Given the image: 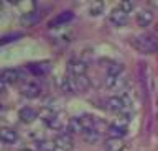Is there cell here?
<instances>
[{
  "label": "cell",
  "mask_w": 158,
  "mask_h": 151,
  "mask_svg": "<svg viewBox=\"0 0 158 151\" xmlns=\"http://www.w3.org/2000/svg\"><path fill=\"white\" fill-rule=\"evenodd\" d=\"M132 46L137 51L143 53V54H150V53H156L158 51V38L148 33L138 35L132 40Z\"/></svg>",
  "instance_id": "6da1fadb"
},
{
  "label": "cell",
  "mask_w": 158,
  "mask_h": 151,
  "mask_svg": "<svg viewBox=\"0 0 158 151\" xmlns=\"http://www.w3.org/2000/svg\"><path fill=\"white\" fill-rule=\"evenodd\" d=\"M69 84H71L73 94H82L91 87V81L87 76H69Z\"/></svg>",
  "instance_id": "7a4b0ae2"
},
{
  "label": "cell",
  "mask_w": 158,
  "mask_h": 151,
  "mask_svg": "<svg viewBox=\"0 0 158 151\" xmlns=\"http://www.w3.org/2000/svg\"><path fill=\"white\" fill-rule=\"evenodd\" d=\"M23 77L22 71L20 69H13V67H7V69L2 71L0 74V84H2V90L5 89L7 84H13V82H18Z\"/></svg>",
  "instance_id": "3957f363"
},
{
  "label": "cell",
  "mask_w": 158,
  "mask_h": 151,
  "mask_svg": "<svg viewBox=\"0 0 158 151\" xmlns=\"http://www.w3.org/2000/svg\"><path fill=\"white\" fill-rule=\"evenodd\" d=\"M106 105L107 109L110 112H117L118 115L123 113V112H128V107L125 105V102H123L122 95H114V97H109L106 100Z\"/></svg>",
  "instance_id": "277c9868"
},
{
  "label": "cell",
  "mask_w": 158,
  "mask_h": 151,
  "mask_svg": "<svg viewBox=\"0 0 158 151\" xmlns=\"http://www.w3.org/2000/svg\"><path fill=\"white\" fill-rule=\"evenodd\" d=\"M41 90H43V87H41V84H38V82H25V84H22V87H20V94L23 97H28V99L38 97L41 94Z\"/></svg>",
  "instance_id": "5b68a950"
},
{
  "label": "cell",
  "mask_w": 158,
  "mask_h": 151,
  "mask_svg": "<svg viewBox=\"0 0 158 151\" xmlns=\"http://www.w3.org/2000/svg\"><path fill=\"white\" fill-rule=\"evenodd\" d=\"M109 22L114 26H125L128 23V13L122 12L120 8H114L110 12V15H109Z\"/></svg>",
  "instance_id": "8992f818"
},
{
  "label": "cell",
  "mask_w": 158,
  "mask_h": 151,
  "mask_svg": "<svg viewBox=\"0 0 158 151\" xmlns=\"http://www.w3.org/2000/svg\"><path fill=\"white\" fill-rule=\"evenodd\" d=\"M68 71L71 76H86V71H87V64L84 62L82 59H74V61H69L68 64Z\"/></svg>",
  "instance_id": "52a82bcc"
},
{
  "label": "cell",
  "mask_w": 158,
  "mask_h": 151,
  "mask_svg": "<svg viewBox=\"0 0 158 151\" xmlns=\"http://www.w3.org/2000/svg\"><path fill=\"white\" fill-rule=\"evenodd\" d=\"M99 62H101V66L106 67L107 76H120V74H123V66L118 64V62H114L110 59H101Z\"/></svg>",
  "instance_id": "ba28073f"
},
{
  "label": "cell",
  "mask_w": 158,
  "mask_h": 151,
  "mask_svg": "<svg viewBox=\"0 0 158 151\" xmlns=\"http://www.w3.org/2000/svg\"><path fill=\"white\" fill-rule=\"evenodd\" d=\"M54 145H56V148L63 149V151H73L74 148V141L69 135L66 133H61L56 136V140H54Z\"/></svg>",
  "instance_id": "9c48e42d"
},
{
  "label": "cell",
  "mask_w": 158,
  "mask_h": 151,
  "mask_svg": "<svg viewBox=\"0 0 158 151\" xmlns=\"http://www.w3.org/2000/svg\"><path fill=\"white\" fill-rule=\"evenodd\" d=\"M125 84H127V79L123 74L106 77V87L107 89H122V87H125Z\"/></svg>",
  "instance_id": "30bf717a"
},
{
  "label": "cell",
  "mask_w": 158,
  "mask_h": 151,
  "mask_svg": "<svg viewBox=\"0 0 158 151\" xmlns=\"http://www.w3.org/2000/svg\"><path fill=\"white\" fill-rule=\"evenodd\" d=\"M41 20V13L36 12V10H31L28 13H25V15H22V18H20V23H22L23 26H33L36 25V23Z\"/></svg>",
  "instance_id": "8fae6325"
},
{
  "label": "cell",
  "mask_w": 158,
  "mask_h": 151,
  "mask_svg": "<svg viewBox=\"0 0 158 151\" xmlns=\"http://www.w3.org/2000/svg\"><path fill=\"white\" fill-rule=\"evenodd\" d=\"M49 62H31L28 64V71L33 76H46L49 72Z\"/></svg>",
  "instance_id": "7c38bea8"
},
{
  "label": "cell",
  "mask_w": 158,
  "mask_h": 151,
  "mask_svg": "<svg viewBox=\"0 0 158 151\" xmlns=\"http://www.w3.org/2000/svg\"><path fill=\"white\" fill-rule=\"evenodd\" d=\"M125 133H127V126H122V125H118V123H112L107 128V136H109V138H118V140H122L123 136H125Z\"/></svg>",
  "instance_id": "4fadbf2b"
},
{
  "label": "cell",
  "mask_w": 158,
  "mask_h": 151,
  "mask_svg": "<svg viewBox=\"0 0 158 151\" xmlns=\"http://www.w3.org/2000/svg\"><path fill=\"white\" fill-rule=\"evenodd\" d=\"M73 18H74V13L73 12H63V13H59L54 20L49 22V28H56L59 25H66V23H69Z\"/></svg>",
  "instance_id": "5bb4252c"
},
{
  "label": "cell",
  "mask_w": 158,
  "mask_h": 151,
  "mask_svg": "<svg viewBox=\"0 0 158 151\" xmlns=\"http://www.w3.org/2000/svg\"><path fill=\"white\" fill-rule=\"evenodd\" d=\"M36 117H38V113L31 109V107H23V109H20V112H18V118L22 120L23 123H31Z\"/></svg>",
  "instance_id": "9a60e30c"
},
{
  "label": "cell",
  "mask_w": 158,
  "mask_h": 151,
  "mask_svg": "<svg viewBox=\"0 0 158 151\" xmlns=\"http://www.w3.org/2000/svg\"><path fill=\"white\" fill-rule=\"evenodd\" d=\"M153 20V13L150 10H142V12H138V15H137V23H138V26H142V28H145L148 26L152 23Z\"/></svg>",
  "instance_id": "2e32d148"
},
{
  "label": "cell",
  "mask_w": 158,
  "mask_h": 151,
  "mask_svg": "<svg viewBox=\"0 0 158 151\" xmlns=\"http://www.w3.org/2000/svg\"><path fill=\"white\" fill-rule=\"evenodd\" d=\"M0 138L5 143H15L18 140V133L12 128H0Z\"/></svg>",
  "instance_id": "e0dca14e"
},
{
  "label": "cell",
  "mask_w": 158,
  "mask_h": 151,
  "mask_svg": "<svg viewBox=\"0 0 158 151\" xmlns=\"http://www.w3.org/2000/svg\"><path fill=\"white\" fill-rule=\"evenodd\" d=\"M106 149L107 151H122L123 149V141L118 138H109L106 141Z\"/></svg>",
  "instance_id": "ac0fdd59"
},
{
  "label": "cell",
  "mask_w": 158,
  "mask_h": 151,
  "mask_svg": "<svg viewBox=\"0 0 158 151\" xmlns=\"http://www.w3.org/2000/svg\"><path fill=\"white\" fill-rule=\"evenodd\" d=\"M79 120H81V125H82L84 131H87V130H94V126H96L94 117H91V115H81V117H79Z\"/></svg>",
  "instance_id": "d6986e66"
},
{
  "label": "cell",
  "mask_w": 158,
  "mask_h": 151,
  "mask_svg": "<svg viewBox=\"0 0 158 151\" xmlns=\"http://www.w3.org/2000/svg\"><path fill=\"white\" fill-rule=\"evenodd\" d=\"M82 138L84 141H87V143H97V140L101 138V135H99V131L94 128V130H87L82 133Z\"/></svg>",
  "instance_id": "ffe728a7"
},
{
  "label": "cell",
  "mask_w": 158,
  "mask_h": 151,
  "mask_svg": "<svg viewBox=\"0 0 158 151\" xmlns=\"http://www.w3.org/2000/svg\"><path fill=\"white\" fill-rule=\"evenodd\" d=\"M69 130H71L73 133H79V135L84 133V128H82V125H81V120H79V117L69 120Z\"/></svg>",
  "instance_id": "44dd1931"
},
{
  "label": "cell",
  "mask_w": 158,
  "mask_h": 151,
  "mask_svg": "<svg viewBox=\"0 0 158 151\" xmlns=\"http://www.w3.org/2000/svg\"><path fill=\"white\" fill-rule=\"evenodd\" d=\"M46 125H48L51 130H61L63 126H64V121H61V118H59L58 113H56L53 118H49V120L46 121Z\"/></svg>",
  "instance_id": "7402d4cb"
},
{
  "label": "cell",
  "mask_w": 158,
  "mask_h": 151,
  "mask_svg": "<svg viewBox=\"0 0 158 151\" xmlns=\"http://www.w3.org/2000/svg\"><path fill=\"white\" fill-rule=\"evenodd\" d=\"M104 10V2H94L91 8H89V13H91L92 17H97V15H101Z\"/></svg>",
  "instance_id": "603a6c76"
},
{
  "label": "cell",
  "mask_w": 158,
  "mask_h": 151,
  "mask_svg": "<svg viewBox=\"0 0 158 151\" xmlns=\"http://www.w3.org/2000/svg\"><path fill=\"white\" fill-rule=\"evenodd\" d=\"M56 145L54 141H38V151H54Z\"/></svg>",
  "instance_id": "cb8c5ba5"
},
{
  "label": "cell",
  "mask_w": 158,
  "mask_h": 151,
  "mask_svg": "<svg viewBox=\"0 0 158 151\" xmlns=\"http://www.w3.org/2000/svg\"><path fill=\"white\" fill-rule=\"evenodd\" d=\"M118 8H120L122 12H125V13H130L133 8H135V3H133L132 0H123V2H120Z\"/></svg>",
  "instance_id": "d4e9b609"
},
{
  "label": "cell",
  "mask_w": 158,
  "mask_h": 151,
  "mask_svg": "<svg viewBox=\"0 0 158 151\" xmlns=\"http://www.w3.org/2000/svg\"><path fill=\"white\" fill-rule=\"evenodd\" d=\"M59 87L64 94H73V89H71V84H69V77H63L59 81Z\"/></svg>",
  "instance_id": "484cf974"
},
{
  "label": "cell",
  "mask_w": 158,
  "mask_h": 151,
  "mask_svg": "<svg viewBox=\"0 0 158 151\" xmlns=\"http://www.w3.org/2000/svg\"><path fill=\"white\" fill-rule=\"evenodd\" d=\"M20 35H5L0 38V45H8L10 41H15V40H18Z\"/></svg>",
  "instance_id": "4316f807"
},
{
  "label": "cell",
  "mask_w": 158,
  "mask_h": 151,
  "mask_svg": "<svg viewBox=\"0 0 158 151\" xmlns=\"http://www.w3.org/2000/svg\"><path fill=\"white\" fill-rule=\"evenodd\" d=\"M23 151H36V149H23Z\"/></svg>",
  "instance_id": "83f0119b"
},
{
  "label": "cell",
  "mask_w": 158,
  "mask_h": 151,
  "mask_svg": "<svg viewBox=\"0 0 158 151\" xmlns=\"http://www.w3.org/2000/svg\"><path fill=\"white\" fill-rule=\"evenodd\" d=\"M156 30H158V25H156Z\"/></svg>",
  "instance_id": "f1b7e54d"
},
{
  "label": "cell",
  "mask_w": 158,
  "mask_h": 151,
  "mask_svg": "<svg viewBox=\"0 0 158 151\" xmlns=\"http://www.w3.org/2000/svg\"><path fill=\"white\" fill-rule=\"evenodd\" d=\"M54 151H56V149H54Z\"/></svg>",
  "instance_id": "f546056e"
}]
</instances>
